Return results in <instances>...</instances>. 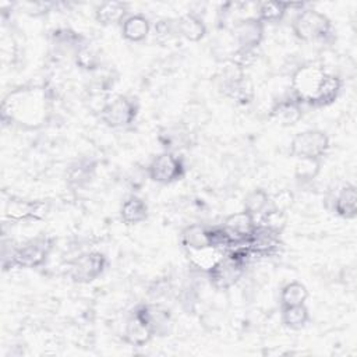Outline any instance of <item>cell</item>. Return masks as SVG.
<instances>
[{
	"instance_id": "6da1fadb",
	"label": "cell",
	"mask_w": 357,
	"mask_h": 357,
	"mask_svg": "<svg viewBox=\"0 0 357 357\" xmlns=\"http://www.w3.org/2000/svg\"><path fill=\"white\" fill-rule=\"evenodd\" d=\"M250 255L251 252L244 244L230 248V251L225 252L215 266L206 272L211 284L216 290H227L234 286L241 279Z\"/></svg>"
},
{
	"instance_id": "7a4b0ae2",
	"label": "cell",
	"mask_w": 357,
	"mask_h": 357,
	"mask_svg": "<svg viewBox=\"0 0 357 357\" xmlns=\"http://www.w3.org/2000/svg\"><path fill=\"white\" fill-rule=\"evenodd\" d=\"M291 29L294 36L303 42H322L331 36L332 24L325 14L314 8H304L294 17Z\"/></svg>"
},
{
	"instance_id": "3957f363",
	"label": "cell",
	"mask_w": 357,
	"mask_h": 357,
	"mask_svg": "<svg viewBox=\"0 0 357 357\" xmlns=\"http://www.w3.org/2000/svg\"><path fill=\"white\" fill-rule=\"evenodd\" d=\"M329 149V137L322 130L297 132L290 142V155L297 159L319 160Z\"/></svg>"
},
{
	"instance_id": "277c9868",
	"label": "cell",
	"mask_w": 357,
	"mask_h": 357,
	"mask_svg": "<svg viewBox=\"0 0 357 357\" xmlns=\"http://www.w3.org/2000/svg\"><path fill=\"white\" fill-rule=\"evenodd\" d=\"M325 75L326 71L318 64H304L298 67L291 75L290 82L294 99L310 103Z\"/></svg>"
},
{
	"instance_id": "5b68a950",
	"label": "cell",
	"mask_w": 357,
	"mask_h": 357,
	"mask_svg": "<svg viewBox=\"0 0 357 357\" xmlns=\"http://www.w3.org/2000/svg\"><path fill=\"white\" fill-rule=\"evenodd\" d=\"M137 114H138L137 102L132 98L123 96V95H119L107 100L105 107L100 110L102 121L112 128L130 126L131 123H134Z\"/></svg>"
},
{
	"instance_id": "8992f818",
	"label": "cell",
	"mask_w": 357,
	"mask_h": 357,
	"mask_svg": "<svg viewBox=\"0 0 357 357\" xmlns=\"http://www.w3.org/2000/svg\"><path fill=\"white\" fill-rule=\"evenodd\" d=\"M185 173L184 162L174 152L166 151L149 163L148 176L152 181L159 184H170L183 178Z\"/></svg>"
},
{
	"instance_id": "52a82bcc",
	"label": "cell",
	"mask_w": 357,
	"mask_h": 357,
	"mask_svg": "<svg viewBox=\"0 0 357 357\" xmlns=\"http://www.w3.org/2000/svg\"><path fill=\"white\" fill-rule=\"evenodd\" d=\"M50 250H52L50 238L38 237L15 248L10 255V262L14 266L38 268L46 261Z\"/></svg>"
},
{
	"instance_id": "ba28073f",
	"label": "cell",
	"mask_w": 357,
	"mask_h": 357,
	"mask_svg": "<svg viewBox=\"0 0 357 357\" xmlns=\"http://www.w3.org/2000/svg\"><path fill=\"white\" fill-rule=\"evenodd\" d=\"M106 257L99 251H91L79 255L70 264L68 276L77 283H89L103 272Z\"/></svg>"
},
{
	"instance_id": "9c48e42d",
	"label": "cell",
	"mask_w": 357,
	"mask_h": 357,
	"mask_svg": "<svg viewBox=\"0 0 357 357\" xmlns=\"http://www.w3.org/2000/svg\"><path fill=\"white\" fill-rule=\"evenodd\" d=\"M265 24L257 17H245L237 20L231 28L233 42L236 49H257L264 38Z\"/></svg>"
},
{
	"instance_id": "30bf717a",
	"label": "cell",
	"mask_w": 357,
	"mask_h": 357,
	"mask_svg": "<svg viewBox=\"0 0 357 357\" xmlns=\"http://www.w3.org/2000/svg\"><path fill=\"white\" fill-rule=\"evenodd\" d=\"M255 226H257V219L248 212H245L244 209L241 212L229 215L225 219V223L222 225V227L225 229L226 234L231 241V245H233L231 248H234V245L236 247L243 245L254 231Z\"/></svg>"
},
{
	"instance_id": "8fae6325",
	"label": "cell",
	"mask_w": 357,
	"mask_h": 357,
	"mask_svg": "<svg viewBox=\"0 0 357 357\" xmlns=\"http://www.w3.org/2000/svg\"><path fill=\"white\" fill-rule=\"evenodd\" d=\"M342 84L343 82L337 75L326 73V75L324 77L322 82L319 84V86L317 89L314 98L310 100L308 105L315 106V107H324V106L332 105L337 99V96L342 91Z\"/></svg>"
},
{
	"instance_id": "7c38bea8",
	"label": "cell",
	"mask_w": 357,
	"mask_h": 357,
	"mask_svg": "<svg viewBox=\"0 0 357 357\" xmlns=\"http://www.w3.org/2000/svg\"><path fill=\"white\" fill-rule=\"evenodd\" d=\"M134 314H137L153 331L155 335L166 331L167 324L170 322L169 310H166L160 305L144 304V305L137 307Z\"/></svg>"
},
{
	"instance_id": "4fadbf2b",
	"label": "cell",
	"mask_w": 357,
	"mask_h": 357,
	"mask_svg": "<svg viewBox=\"0 0 357 357\" xmlns=\"http://www.w3.org/2000/svg\"><path fill=\"white\" fill-rule=\"evenodd\" d=\"M176 31L178 36L190 42H198L205 36L206 26L197 14L187 13L176 20Z\"/></svg>"
},
{
	"instance_id": "5bb4252c",
	"label": "cell",
	"mask_w": 357,
	"mask_h": 357,
	"mask_svg": "<svg viewBox=\"0 0 357 357\" xmlns=\"http://www.w3.org/2000/svg\"><path fill=\"white\" fill-rule=\"evenodd\" d=\"M300 102L294 98H287L276 102L271 109V117L275 119L280 126L289 127L296 124L301 119Z\"/></svg>"
},
{
	"instance_id": "9a60e30c",
	"label": "cell",
	"mask_w": 357,
	"mask_h": 357,
	"mask_svg": "<svg viewBox=\"0 0 357 357\" xmlns=\"http://www.w3.org/2000/svg\"><path fill=\"white\" fill-rule=\"evenodd\" d=\"M153 335V331L137 314L132 312L124 328V340L132 346L141 347L145 346Z\"/></svg>"
},
{
	"instance_id": "2e32d148",
	"label": "cell",
	"mask_w": 357,
	"mask_h": 357,
	"mask_svg": "<svg viewBox=\"0 0 357 357\" xmlns=\"http://www.w3.org/2000/svg\"><path fill=\"white\" fill-rule=\"evenodd\" d=\"M335 213L344 219H353L357 215V190L353 184L343 185L335 201H333Z\"/></svg>"
},
{
	"instance_id": "e0dca14e",
	"label": "cell",
	"mask_w": 357,
	"mask_h": 357,
	"mask_svg": "<svg viewBox=\"0 0 357 357\" xmlns=\"http://www.w3.org/2000/svg\"><path fill=\"white\" fill-rule=\"evenodd\" d=\"M151 32V24L146 17L134 14L126 17L121 22V35L130 42H142Z\"/></svg>"
},
{
	"instance_id": "ac0fdd59",
	"label": "cell",
	"mask_w": 357,
	"mask_h": 357,
	"mask_svg": "<svg viewBox=\"0 0 357 357\" xmlns=\"http://www.w3.org/2000/svg\"><path fill=\"white\" fill-rule=\"evenodd\" d=\"M181 244L185 251L201 250L205 247H213L211 241L209 227L202 225H190L181 231Z\"/></svg>"
},
{
	"instance_id": "d6986e66",
	"label": "cell",
	"mask_w": 357,
	"mask_h": 357,
	"mask_svg": "<svg viewBox=\"0 0 357 357\" xmlns=\"http://www.w3.org/2000/svg\"><path fill=\"white\" fill-rule=\"evenodd\" d=\"M127 4L123 1H103L95 10V18L102 25H114L124 21Z\"/></svg>"
},
{
	"instance_id": "ffe728a7",
	"label": "cell",
	"mask_w": 357,
	"mask_h": 357,
	"mask_svg": "<svg viewBox=\"0 0 357 357\" xmlns=\"http://www.w3.org/2000/svg\"><path fill=\"white\" fill-rule=\"evenodd\" d=\"M120 216L126 225H138L148 218V206L142 198L131 195L123 202Z\"/></svg>"
},
{
	"instance_id": "44dd1931",
	"label": "cell",
	"mask_w": 357,
	"mask_h": 357,
	"mask_svg": "<svg viewBox=\"0 0 357 357\" xmlns=\"http://www.w3.org/2000/svg\"><path fill=\"white\" fill-rule=\"evenodd\" d=\"M187 255L194 266L208 272L225 255V250H220L218 247H205L201 250L187 251Z\"/></svg>"
},
{
	"instance_id": "7402d4cb",
	"label": "cell",
	"mask_w": 357,
	"mask_h": 357,
	"mask_svg": "<svg viewBox=\"0 0 357 357\" xmlns=\"http://www.w3.org/2000/svg\"><path fill=\"white\" fill-rule=\"evenodd\" d=\"M279 298L282 307L300 305L304 304L305 300L308 298V290L300 282H290L282 287Z\"/></svg>"
},
{
	"instance_id": "603a6c76",
	"label": "cell",
	"mask_w": 357,
	"mask_h": 357,
	"mask_svg": "<svg viewBox=\"0 0 357 357\" xmlns=\"http://www.w3.org/2000/svg\"><path fill=\"white\" fill-rule=\"evenodd\" d=\"M310 319L308 308L304 304L291 305V307H282V322L284 326L290 329H301L307 325Z\"/></svg>"
},
{
	"instance_id": "cb8c5ba5",
	"label": "cell",
	"mask_w": 357,
	"mask_h": 357,
	"mask_svg": "<svg viewBox=\"0 0 357 357\" xmlns=\"http://www.w3.org/2000/svg\"><path fill=\"white\" fill-rule=\"evenodd\" d=\"M289 10L287 3L283 1H262L257 6V18L265 22H278L280 21L286 11Z\"/></svg>"
},
{
	"instance_id": "d4e9b609",
	"label": "cell",
	"mask_w": 357,
	"mask_h": 357,
	"mask_svg": "<svg viewBox=\"0 0 357 357\" xmlns=\"http://www.w3.org/2000/svg\"><path fill=\"white\" fill-rule=\"evenodd\" d=\"M269 198L264 190H254L244 198V211L257 219L258 215L261 216L269 208Z\"/></svg>"
},
{
	"instance_id": "484cf974",
	"label": "cell",
	"mask_w": 357,
	"mask_h": 357,
	"mask_svg": "<svg viewBox=\"0 0 357 357\" xmlns=\"http://www.w3.org/2000/svg\"><path fill=\"white\" fill-rule=\"evenodd\" d=\"M40 202H29V201H10L6 209L7 215L13 219H26L35 218L40 212Z\"/></svg>"
},
{
	"instance_id": "4316f807",
	"label": "cell",
	"mask_w": 357,
	"mask_h": 357,
	"mask_svg": "<svg viewBox=\"0 0 357 357\" xmlns=\"http://www.w3.org/2000/svg\"><path fill=\"white\" fill-rule=\"evenodd\" d=\"M75 61L79 68L93 71L100 66L99 54L89 46L81 45L75 53Z\"/></svg>"
},
{
	"instance_id": "83f0119b",
	"label": "cell",
	"mask_w": 357,
	"mask_h": 357,
	"mask_svg": "<svg viewBox=\"0 0 357 357\" xmlns=\"http://www.w3.org/2000/svg\"><path fill=\"white\" fill-rule=\"evenodd\" d=\"M153 36L159 42H167L172 38L177 36L176 31V20L162 18L153 25Z\"/></svg>"
},
{
	"instance_id": "f1b7e54d",
	"label": "cell",
	"mask_w": 357,
	"mask_h": 357,
	"mask_svg": "<svg viewBox=\"0 0 357 357\" xmlns=\"http://www.w3.org/2000/svg\"><path fill=\"white\" fill-rule=\"evenodd\" d=\"M269 201H271L269 208L280 212H286L293 205V194L287 190H282L276 192L272 198H269Z\"/></svg>"
},
{
	"instance_id": "f546056e",
	"label": "cell",
	"mask_w": 357,
	"mask_h": 357,
	"mask_svg": "<svg viewBox=\"0 0 357 357\" xmlns=\"http://www.w3.org/2000/svg\"><path fill=\"white\" fill-rule=\"evenodd\" d=\"M319 170V160H311V159H300V163L297 165V177L301 178H312Z\"/></svg>"
}]
</instances>
